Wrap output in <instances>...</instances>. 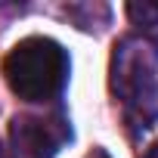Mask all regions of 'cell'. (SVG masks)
I'll return each instance as SVG.
<instances>
[{"label":"cell","instance_id":"8992f818","mask_svg":"<svg viewBox=\"0 0 158 158\" xmlns=\"http://www.w3.org/2000/svg\"><path fill=\"white\" fill-rule=\"evenodd\" d=\"M143 158H158V139H155V143H152V146L143 152Z\"/></svg>","mask_w":158,"mask_h":158},{"label":"cell","instance_id":"52a82bcc","mask_svg":"<svg viewBox=\"0 0 158 158\" xmlns=\"http://www.w3.org/2000/svg\"><path fill=\"white\" fill-rule=\"evenodd\" d=\"M0 158H6V152H3V146H0Z\"/></svg>","mask_w":158,"mask_h":158},{"label":"cell","instance_id":"3957f363","mask_svg":"<svg viewBox=\"0 0 158 158\" xmlns=\"http://www.w3.org/2000/svg\"><path fill=\"white\" fill-rule=\"evenodd\" d=\"M71 139V124L62 112L16 115L10 124V146L16 158H53Z\"/></svg>","mask_w":158,"mask_h":158},{"label":"cell","instance_id":"7a4b0ae2","mask_svg":"<svg viewBox=\"0 0 158 158\" xmlns=\"http://www.w3.org/2000/svg\"><path fill=\"white\" fill-rule=\"evenodd\" d=\"M68 53L53 37H25L3 56V81L25 102H50L68 84Z\"/></svg>","mask_w":158,"mask_h":158},{"label":"cell","instance_id":"6da1fadb","mask_svg":"<svg viewBox=\"0 0 158 158\" xmlns=\"http://www.w3.org/2000/svg\"><path fill=\"white\" fill-rule=\"evenodd\" d=\"M109 87L133 130H149L158 118V44L139 34L121 37L109 62Z\"/></svg>","mask_w":158,"mask_h":158},{"label":"cell","instance_id":"5b68a950","mask_svg":"<svg viewBox=\"0 0 158 158\" xmlns=\"http://www.w3.org/2000/svg\"><path fill=\"white\" fill-rule=\"evenodd\" d=\"M84 158H112V155H109V152H106L102 146H96V149H93V152H87Z\"/></svg>","mask_w":158,"mask_h":158},{"label":"cell","instance_id":"277c9868","mask_svg":"<svg viewBox=\"0 0 158 158\" xmlns=\"http://www.w3.org/2000/svg\"><path fill=\"white\" fill-rule=\"evenodd\" d=\"M127 16H130V22H133L136 28H143V31L158 28V3H130V6H127Z\"/></svg>","mask_w":158,"mask_h":158}]
</instances>
